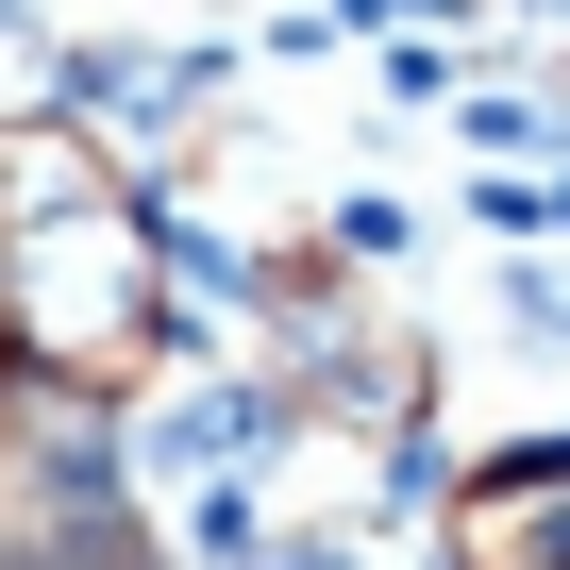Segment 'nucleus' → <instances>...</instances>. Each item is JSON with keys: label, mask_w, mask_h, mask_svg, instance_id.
Instances as JSON below:
<instances>
[{"label": "nucleus", "mask_w": 570, "mask_h": 570, "mask_svg": "<svg viewBox=\"0 0 570 570\" xmlns=\"http://www.w3.org/2000/svg\"><path fill=\"white\" fill-rule=\"evenodd\" d=\"M0 320L51 370H135L168 336V252L85 135H0Z\"/></svg>", "instance_id": "f257e3e1"}, {"label": "nucleus", "mask_w": 570, "mask_h": 570, "mask_svg": "<svg viewBox=\"0 0 570 570\" xmlns=\"http://www.w3.org/2000/svg\"><path fill=\"white\" fill-rule=\"evenodd\" d=\"M453 570H570V453H520L453 503Z\"/></svg>", "instance_id": "f03ea898"}]
</instances>
